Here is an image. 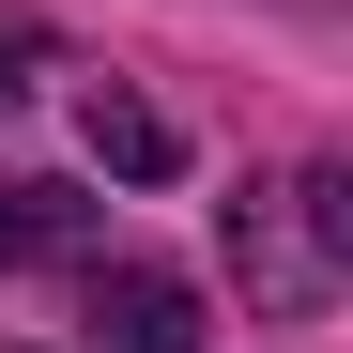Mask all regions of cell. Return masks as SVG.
<instances>
[{
  "label": "cell",
  "instance_id": "cell-3",
  "mask_svg": "<svg viewBox=\"0 0 353 353\" xmlns=\"http://www.w3.org/2000/svg\"><path fill=\"white\" fill-rule=\"evenodd\" d=\"M77 139H92V169H123V185H169V169H185L169 108H139L123 77H92V92H77Z\"/></svg>",
  "mask_w": 353,
  "mask_h": 353
},
{
  "label": "cell",
  "instance_id": "cell-5",
  "mask_svg": "<svg viewBox=\"0 0 353 353\" xmlns=\"http://www.w3.org/2000/svg\"><path fill=\"white\" fill-rule=\"evenodd\" d=\"M16 77H31V46H16V31H0V108H16Z\"/></svg>",
  "mask_w": 353,
  "mask_h": 353
},
{
  "label": "cell",
  "instance_id": "cell-2",
  "mask_svg": "<svg viewBox=\"0 0 353 353\" xmlns=\"http://www.w3.org/2000/svg\"><path fill=\"white\" fill-rule=\"evenodd\" d=\"M92 338L108 353H200V292L154 261H92Z\"/></svg>",
  "mask_w": 353,
  "mask_h": 353
},
{
  "label": "cell",
  "instance_id": "cell-1",
  "mask_svg": "<svg viewBox=\"0 0 353 353\" xmlns=\"http://www.w3.org/2000/svg\"><path fill=\"white\" fill-rule=\"evenodd\" d=\"M230 276H246L276 323H307L338 292V185L323 169H276L261 200H230Z\"/></svg>",
  "mask_w": 353,
  "mask_h": 353
},
{
  "label": "cell",
  "instance_id": "cell-4",
  "mask_svg": "<svg viewBox=\"0 0 353 353\" xmlns=\"http://www.w3.org/2000/svg\"><path fill=\"white\" fill-rule=\"evenodd\" d=\"M62 246H92L77 185H0V261H62Z\"/></svg>",
  "mask_w": 353,
  "mask_h": 353
}]
</instances>
